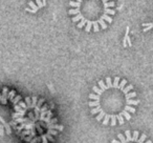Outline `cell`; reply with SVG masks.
Wrapping results in <instances>:
<instances>
[{"label": "cell", "instance_id": "1", "mask_svg": "<svg viewBox=\"0 0 153 143\" xmlns=\"http://www.w3.org/2000/svg\"><path fill=\"white\" fill-rule=\"evenodd\" d=\"M133 91V85L126 79L107 77L99 80L98 85L92 88L88 98L90 113L103 125H123L125 121L131 119V115L136 112L140 100Z\"/></svg>", "mask_w": 153, "mask_h": 143}, {"label": "cell", "instance_id": "2", "mask_svg": "<svg viewBox=\"0 0 153 143\" xmlns=\"http://www.w3.org/2000/svg\"><path fill=\"white\" fill-rule=\"evenodd\" d=\"M14 128L28 143H51L63 130L44 99L26 97L15 106Z\"/></svg>", "mask_w": 153, "mask_h": 143}, {"label": "cell", "instance_id": "3", "mask_svg": "<svg viewBox=\"0 0 153 143\" xmlns=\"http://www.w3.org/2000/svg\"><path fill=\"white\" fill-rule=\"evenodd\" d=\"M69 5L68 13L72 22H76V28H84L87 33L107 28L115 14L114 2L107 0H78L70 1Z\"/></svg>", "mask_w": 153, "mask_h": 143}, {"label": "cell", "instance_id": "4", "mask_svg": "<svg viewBox=\"0 0 153 143\" xmlns=\"http://www.w3.org/2000/svg\"><path fill=\"white\" fill-rule=\"evenodd\" d=\"M21 97L7 88H0V136L11 135L14 128L15 106Z\"/></svg>", "mask_w": 153, "mask_h": 143}, {"label": "cell", "instance_id": "5", "mask_svg": "<svg viewBox=\"0 0 153 143\" xmlns=\"http://www.w3.org/2000/svg\"><path fill=\"white\" fill-rule=\"evenodd\" d=\"M111 143H153L148 140L146 134H142L138 130H126L124 134L117 135V139H112Z\"/></svg>", "mask_w": 153, "mask_h": 143}]
</instances>
